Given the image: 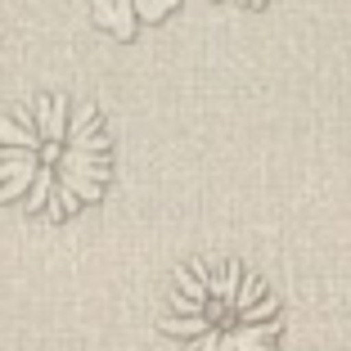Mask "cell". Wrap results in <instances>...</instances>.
<instances>
[{"mask_svg": "<svg viewBox=\"0 0 351 351\" xmlns=\"http://www.w3.org/2000/svg\"><path fill=\"white\" fill-rule=\"evenodd\" d=\"M180 0H86L95 27L117 36V41H135L145 27L162 23Z\"/></svg>", "mask_w": 351, "mask_h": 351, "instance_id": "3957f363", "label": "cell"}, {"mask_svg": "<svg viewBox=\"0 0 351 351\" xmlns=\"http://www.w3.org/2000/svg\"><path fill=\"white\" fill-rule=\"evenodd\" d=\"M113 180V140L99 108L32 95L0 117V203L32 221H73Z\"/></svg>", "mask_w": 351, "mask_h": 351, "instance_id": "6da1fadb", "label": "cell"}, {"mask_svg": "<svg viewBox=\"0 0 351 351\" xmlns=\"http://www.w3.org/2000/svg\"><path fill=\"white\" fill-rule=\"evenodd\" d=\"M243 5H252V10H257V5H266V0H243Z\"/></svg>", "mask_w": 351, "mask_h": 351, "instance_id": "277c9868", "label": "cell"}, {"mask_svg": "<svg viewBox=\"0 0 351 351\" xmlns=\"http://www.w3.org/2000/svg\"><path fill=\"white\" fill-rule=\"evenodd\" d=\"M167 333L180 351H279L284 311L243 261H189L167 293Z\"/></svg>", "mask_w": 351, "mask_h": 351, "instance_id": "7a4b0ae2", "label": "cell"}]
</instances>
